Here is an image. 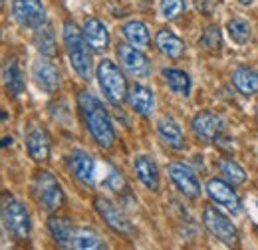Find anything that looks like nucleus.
I'll use <instances>...</instances> for the list:
<instances>
[{
  "label": "nucleus",
  "mask_w": 258,
  "mask_h": 250,
  "mask_svg": "<svg viewBox=\"0 0 258 250\" xmlns=\"http://www.w3.org/2000/svg\"><path fill=\"white\" fill-rule=\"evenodd\" d=\"M133 169H135L137 179L149 189V191H157L159 189V169H157V165H155L153 159H149L147 155L135 157Z\"/></svg>",
  "instance_id": "nucleus-21"
},
{
  "label": "nucleus",
  "mask_w": 258,
  "mask_h": 250,
  "mask_svg": "<svg viewBox=\"0 0 258 250\" xmlns=\"http://www.w3.org/2000/svg\"><path fill=\"white\" fill-rule=\"evenodd\" d=\"M26 147H28V153L34 161H38V163L48 161L50 147H52L48 131L40 125H30L28 131H26Z\"/></svg>",
  "instance_id": "nucleus-14"
},
{
  "label": "nucleus",
  "mask_w": 258,
  "mask_h": 250,
  "mask_svg": "<svg viewBox=\"0 0 258 250\" xmlns=\"http://www.w3.org/2000/svg\"><path fill=\"white\" fill-rule=\"evenodd\" d=\"M193 131L195 135L203 141L209 143H219L221 137L225 135V123L217 113L211 111H199L193 117Z\"/></svg>",
  "instance_id": "nucleus-13"
},
{
  "label": "nucleus",
  "mask_w": 258,
  "mask_h": 250,
  "mask_svg": "<svg viewBox=\"0 0 258 250\" xmlns=\"http://www.w3.org/2000/svg\"><path fill=\"white\" fill-rule=\"evenodd\" d=\"M66 167L78 183H82L86 187H92L96 183V161L90 153H86L82 149H74L66 157Z\"/></svg>",
  "instance_id": "nucleus-7"
},
{
  "label": "nucleus",
  "mask_w": 258,
  "mask_h": 250,
  "mask_svg": "<svg viewBox=\"0 0 258 250\" xmlns=\"http://www.w3.org/2000/svg\"><path fill=\"white\" fill-rule=\"evenodd\" d=\"M32 76L36 84L44 92H56L60 88V72L54 64L48 60V56H42L32 64Z\"/></svg>",
  "instance_id": "nucleus-15"
},
{
  "label": "nucleus",
  "mask_w": 258,
  "mask_h": 250,
  "mask_svg": "<svg viewBox=\"0 0 258 250\" xmlns=\"http://www.w3.org/2000/svg\"><path fill=\"white\" fill-rule=\"evenodd\" d=\"M2 224L18 240H26L30 236V230H32L30 215H28L26 207L20 201L12 199V197H4V203H2Z\"/></svg>",
  "instance_id": "nucleus-5"
},
{
  "label": "nucleus",
  "mask_w": 258,
  "mask_h": 250,
  "mask_svg": "<svg viewBox=\"0 0 258 250\" xmlns=\"http://www.w3.org/2000/svg\"><path fill=\"white\" fill-rule=\"evenodd\" d=\"M8 143H12V139L10 137H4L2 139V147H8Z\"/></svg>",
  "instance_id": "nucleus-33"
},
{
  "label": "nucleus",
  "mask_w": 258,
  "mask_h": 250,
  "mask_svg": "<svg viewBox=\"0 0 258 250\" xmlns=\"http://www.w3.org/2000/svg\"><path fill=\"white\" fill-rule=\"evenodd\" d=\"M127 101L131 109L141 117H149L155 109V95L143 84H133L127 92Z\"/></svg>",
  "instance_id": "nucleus-16"
},
{
  "label": "nucleus",
  "mask_w": 258,
  "mask_h": 250,
  "mask_svg": "<svg viewBox=\"0 0 258 250\" xmlns=\"http://www.w3.org/2000/svg\"><path fill=\"white\" fill-rule=\"evenodd\" d=\"M161 76L163 80L167 82V86L175 94L183 95V97H187V95L191 94V76L187 72L177 70V68H165L161 72Z\"/></svg>",
  "instance_id": "nucleus-24"
},
{
  "label": "nucleus",
  "mask_w": 258,
  "mask_h": 250,
  "mask_svg": "<svg viewBox=\"0 0 258 250\" xmlns=\"http://www.w3.org/2000/svg\"><path fill=\"white\" fill-rule=\"evenodd\" d=\"M4 84H6V90L12 95H20L24 92V76H22V70L18 66V60H8L4 66Z\"/></svg>",
  "instance_id": "nucleus-26"
},
{
  "label": "nucleus",
  "mask_w": 258,
  "mask_h": 250,
  "mask_svg": "<svg viewBox=\"0 0 258 250\" xmlns=\"http://www.w3.org/2000/svg\"><path fill=\"white\" fill-rule=\"evenodd\" d=\"M34 44L42 56H48V58L56 56V34L48 20L34 30Z\"/></svg>",
  "instance_id": "nucleus-23"
},
{
  "label": "nucleus",
  "mask_w": 258,
  "mask_h": 250,
  "mask_svg": "<svg viewBox=\"0 0 258 250\" xmlns=\"http://www.w3.org/2000/svg\"><path fill=\"white\" fill-rule=\"evenodd\" d=\"M48 230L54 238V242L58 246H64V248H72V242H74V236H76V226L72 224V220L60 217V215H52L48 219Z\"/></svg>",
  "instance_id": "nucleus-19"
},
{
  "label": "nucleus",
  "mask_w": 258,
  "mask_h": 250,
  "mask_svg": "<svg viewBox=\"0 0 258 250\" xmlns=\"http://www.w3.org/2000/svg\"><path fill=\"white\" fill-rule=\"evenodd\" d=\"M72 248L96 250L103 248V242H101V236L97 234L94 228H78L76 236H74V242H72Z\"/></svg>",
  "instance_id": "nucleus-28"
},
{
  "label": "nucleus",
  "mask_w": 258,
  "mask_h": 250,
  "mask_svg": "<svg viewBox=\"0 0 258 250\" xmlns=\"http://www.w3.org/2000/svg\"><path fill=\"white\" fill-rule=\"evenodd\" d=\"M238 2H240V4H244V6H248V4H252L254 0H238Z\"/></svg>",
  "instance_id": "nucleus-34"
},
{
  "label": "nucleus",
  "mask_w": 258,
  "mask_h": 250,
  "mask_svg": "<svg viewBox=\"0 0 258 250\" xmlns=\"http://www.w3.org/2000/svg\"><path fill=\"white\" fill-rule=\"evenodd\" d=\"M219 169H221V175L225 177L230 185L238 187V185L246 183V171L238 163H234V161H221Z\"/></svg>",
  "instance_id": "nucleus-29"
},
{
  "label": "nucleus",
  "mask_w": 258,
  "mask_h": 250,
  "mask_svg": "<svg viewBox=\"0 0 258 250\" xmlns=\"http://www.w3.org/2000/svg\"><path fill=\"white\" fill-rule=\"evenodd\" d=\"M94 209L97 211V215L103 219V222L111 228V230H115V232H119V234H131L133 232V224H131V220L121 213V209H117L109 199H103V197H97L96 201H94Z\"/></svg>",
  "instance_id": "nucleus-11"
},
{
  "label": "nucleus",
  "mask_w": 258,
  "mask_h": 250,
  "mask_svg": "<svg viewBox=\"0 0 258 250\" xmlns=\"http://www.w3.org/2000/svg\"><path fill=\"white\" fill-rule=\"evenodd\" d=\"M82 32H84V38L88 40V44L92 46V50L101 54L107 50L109 46V32L105 28L103 22H99L97 18H88L82 26Z\"/></svg>",
  "instance_id": "nucleus-18"
},
{
  "label": "nucleus",
  "mask_w": 258,
  "mask_h": 250,
  "mask_svg": "<svg viewBox=\"0 0 258 250\" xmlns=\"http://www.w3.org/2000/svg\"><path fill=\"white\" fill-rule=\"evenodd\" d=\"M121 34H123V38L127 40L129 44L135 46V48H147L149 42H151L149 28H147L141 20H131L127 24H123Z\"/></svg>",
  "instance_id": "nucleus-25"
},
{
  "label": "nucleus",
  "mask_w": 258,
  "mask_h": 250,
  "mask_svg": "<svg viewBox=\"0 0 258 250\" xmlns=\"http://www.w3.org/2000/svg\"><path fill=\"white\" fill-rule=\"evenodd\" d=\"M226 32H228L230 40L236 42V44H246V42H250V38H252V28H250L248 20L242 18V16H236V18L228 20Z\"/></svg>",
  "instance_id": "nucleus-27"
},
{
  "label": "nucleus",
  "mask_w": 258,
  "mask_h": 250,
  "mask_svg": "<svg viewBox=\"0 0 258 250\" xmlns=\"http://www.w3.org/2000/svg\"><path fill=\"white\" fill-rule=\"evenodd\" d=\"M12 18L22 28L36 30L46 22V10L40 0H12Z\"/></svg>",
  "instance_id": "nucleus-8"
},
{
  "label": "nucleus",
  "mask_w": 258,
  "mask_h": 250,
  "mask_svg": "<svg viewBox=\"0 0 258 250\" xmlns=\"http://www.w3.org/2000/svg\"><path fill=\"white\" fill-rule=\"evenodd\" d=\"M201 44L207 48V50H217V48H221V30H219V26H209L205 34H203V38H201Z\"/></svg>",
  "instance_id": "nucleus-31"
},
{
  "label": "nucleus",
  "mask_w": 258,
  "mask_h": 250,
  "mask_svg": "<svg viewBox=\"0 0 258 250\" xmlns=\"http://www.w3.org/2000/svg\"><path fill=\"white\" fill-rule=\"evenodd\" d=\"M167 171H169V179L173 181V185L179 189L185 197L197 199V197L201 195L199 179H197L195 171L189 165H185V163H181V161H175V163H171V165L167 167Z\"/></svg>",
  "instance_id": "nucleus-12"
},
{
  "label": "nucleus",
  "mask_w": 258,
  "mask_h": 250,
  "mask_svg": "<svg viewBox=\"0 0 258 250\" xmlns=\"http://www.w3.org/2000/svg\"><path fill=\"white\" fill-rule=\"evenodd\" d=\"M32 195L36 199V203L48 211V213H56L64 207L66 203V193L62 185L58 183V179L48 173V171H40L36 173L34 177V185H32Z\"/></svg>",
  "instance_id": "nucleus-4"
},
{
  "label": "nucleus",
  "mask_w": 258,
  "mask_h": 250,
  "mask_svg": "<svg viewBox=\"0 0 258 250\" xmlns=\"http://www.w3.org/2000/svg\"><path fill=\"white\" fill-rule=\"evenodd\" d=\"M187 10L185 0H161V14L167 20H177Z\"/></svg>",
  "instance_id": "nucleus-30"
},
{
  "label": "nucleus",
  "mask_w": 258,
  "mask_h": 250,
  "mask_svg": "<svg viewBox=\"0 0 258 250\" xmlns=\"http://www.w3.org/2000/svg\"><path fill=\"white\" fill-rule=\"evenodd\" d=\"M117 60L121 68L133 78H147L151 72V62L141 52V48H135L131 44H119L117 46Z\"/></svg>",
  "instance_id": "nucleus-9"
},
{
  "label": "nucleus",
  "mask_w": 258,
  "mask_h": 250,
  "mask_svg": "<svg viewBox=\"0 0 258 250\" xmlns=\"http://www.w3.org/2000/svg\"><path fill=\"white\" fill-rule=\"evenodd\" d=\"M105 187H109L111 191H121L125 187V181L117 171H111V175L105 179Z\"/></svg>",
  "instance_id": "nucleus-32"
},
{
  "label": "nucleus",
  "mask_w": 258,
  "mask_h": 250,
  "mask_svg": "<svg viewBox=\"0 0 258 250\" xmlns=\"http://www.w3.org/2000/svg\"><path fill=\"white\" fill-rule=\"evenodd\" d=\"M64 44L74 72L82 80H90L92 74H94V58H92V52H90L92 46L84 38V32L80 30L74 22H66L64 24Z\"/></svg>",
  "instance_id": "nucleus-2"
},
{
  "label": "nucleus",
  "mask_w": 258,
  "mask_h": 250,
  "mask_svg": "<svg viewBox=\"0 0 258 250\" xmlns=\"http://www.w3.org/2000/svg\"><path fill=\"white\" fill-rule=\"evenodd\" d=\"M232 86L242 95H254L258 94V72L246 66H238L232 76H230Z\"/></svg>",
  "instance_id": "nucleus-22"
},
{
  "label": "nucleus",
  "mask_w": 258,
  "mask_h": 250,
  "mask_svg": "<svg viewBox=\"0 0 258 250\" xmlns=\"http://www.w3.org/2000/svg\"><path fill=\"white\" fill-rule=\"evenodd\" d=\"M78 107L82 111V117L86 121L90 135L94 137V141L97 145L101 149L113 147V143L117 139V133H115V127H113V121H111V115L103 107V103L94 94L84 90L78 95Z\"/></svg>",
  "instance_id": "nucleus-1"
},
{
  "label": "nucleus",
  "mask_w": 258,
  "mask_h": 250,
  "mask_svg": "<svg viewBox=\"0 0 258 250\" xmlns=\"http://www.w3.org/2000/svg\"><path fill=\"white\" fill-rule=\"evenodd\" d=\"M207 195H209V199H211L215 205L226 209L230 215H238L240 209H242L240 199H238V195H236V191H234V185H230L228 181L211 179V181L207 183Z\"/></svg>",
  "instance_id": "nucleus-10"
},
{
  "label": "nucleus",
  "mask_w": 258,
  "mask_h": 250,
  "mask_svg": "<svg viewBox=\"0 0 258 250\" xmlns=\"http://www.w3.org/2000/svg\"><path fill=\"white\" fill-rule=\"evenodd\" d=\"M155 46H157V50L161 52L163 56H167V58H171V60L183 58V54H185V50H187L185 42H183L175 32H171V30L157 32V34H155Z\"/></svg>",
  "instance_id": "nucleus-20"
},
{
  "label": "nucleus",
  "mask_w": 258,
  "mask_h": 250,
  "mask_svg": "<svg viewBox=\"0 0 258 250\" xmlns=\"http://www.w3.org/2000/svg\"><path fill=\"white\" fill-rule=\"evenodd\" d=\"M96 76H97V82H99V88H101V92L105 95V99L111 105L119 107L127 99V92H129L127 80L121 74V70L111 62V60H101V62L97 64Z\"/></svg>",
  "instance_id": "nucleus-3"
},
{
  "label": "nucleus",
  "mask_w": 258,
  "mask_h": 250,
  "mask_svg": "<svg viewBox=\"0 0 258 250\" xmlns=\"http://www.w3.org/2000/svg\"><path fill=\"white\" fill-rule=\"evenodd\" d=\"M203 224L223 244H226V246H238V230H236V226L219 209L205 207V211H203Z\"/></svg>",
  "instance_id": "nucleus-6"
},
{
  "label": "nucleus",
  "mask_w": 258,
  "mask_h": 250,
  "mask_svg": "<svg viewBox=\"0 0 258 250\" xmlns=\"http://www.w3.org/2000/svg\"><path fill=\"white\" fill-rule=\"evenodd\" d=\"M157 135L161 137V141L167 147H171L175 151H183L187 147V139L183 135V129L169 115H165L157 121Z\"/></svg>",
  "instance_id": "nucleus-17"
}]
</instances>
